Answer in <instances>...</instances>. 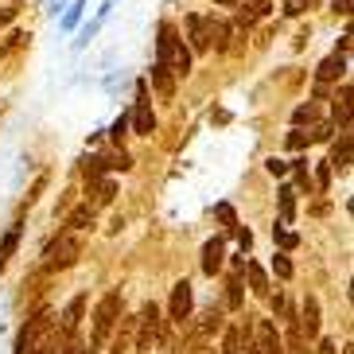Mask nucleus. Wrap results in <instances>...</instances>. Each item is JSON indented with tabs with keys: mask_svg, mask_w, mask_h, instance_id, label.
Here are the masks:
<instances>
[{
	"mask_svg": "<svg viewBox=\"0 0 354 354\" xmlns=\"http://www.w3.org/2000/svg\"><path fill=\"white\" fill-rule=\"evenodd\" d=\"M78 253H82L78 238H74V234H63V238L47 250V269H51V272L55 269H66V265H74V261H78Z\"/></svg>",
	"mask_w": 354,
	"mask_h": 354,
	"instance_id": "obj_2",
	"label": "nucleus"
},
{
	"mask_svg": "<svg viewBox=\"0 0 354 354\" xmlns=\"http://www.w3.org/2000/svg\"><path fill=\"white\" fill-rule=\"evenodd\" d=\"M327 183H331V167L323 164V167H319V187H327Z\"/></svg>",
	"mask_w": 354,
	"mask_h": 354,
	"instance_id": "obj_36",
	"label": "nucleus"
},
{
	"mask_svg": "<svg viewBox=\"0 0 354 354\" xmlns=\"http://www.w3.org/2000/svg\"><path fill=\"white\" fill-rule=\"evenodd\" d=\"M218 4H238V0H218Z\"/></svg>",
	"mask_w": 354,
	"mask_h": 354,
	"instance_id": "obj_38",
	"label": "nucleus"
},
{
	"mask_svg": "<svg viewBox=\"0 0 354 354\" xmlns=\"http://www.w3.org/2000/svg\"><path fill=\"white\" fill-rule=\"evenodd\" d=\"M0 272H4V261H0Z\"/></svg>",
	"mask_w": 354,
	"mask_h": 354,
	"instance_id": "obj_39",
	"label": "nucleus"
},
{
	"mask_svg": "<svg viewBox=\"0 0 354 354\" xmlns=\"http://www.w3.org/2000/svg\"><path fill=\"white\" fill-rule=\"evenodd\" d=\"M351 86H343V90H339V97H335V121H339V125H343V133H351Z\"/></svg>",
	"mask_w": 354,
	"mask_h": 354,
	"instance_id": "obj_16",
	"label": "nucleus"
},
{
	"mask_svg": "<svg viewBox=\"0 0 354 354\" xmlns=\"http://www.w3.org/2000/svg\"><path fill=\"white\" fill-rule=\"evenodd\" d=\"M160 339V308L148 304L140 312V339H136V351H152V343Z\"/></svg>",
	"mask_w": 354,
	"mask_h": 354,
	"instance_id": "obj_5",
	"label": "nucleus"
},
{
	"mask_svg": "<svg viewBox=\"0 0 354 354\" xmlns=\"http://www.w3.org/2000/svg\"><path fill=\"white\" fill-rule=\"evenodd\" d=\"M331 167H351V133H343V148H335V156H331Z\"/></svg>",
	"mask_w": 354,
	"mask_h": 354,
	"instance_id": "obj_21",
	"label": "nucleus"
},
{
	"mask_svg": "<svg viewBox=\"0 0 354 354\" xmlns=\"http://www.w3.org/2000/svg\"><path fill=\"white\" fill-rule=\"evenodd\" d=\"M272 238L281 241V250H296V241H300L292 230H284V222H281V226H272Z\"/></svg>",
	"mask_w": 354,
	"mask_h": 354,
	"instance_id": "obj_24",
	"label": "nucleus"
},
{
	"mask_svg": "<svg viewBox=\"0 0 354 354\" xmlns=\"http://www.w3.org/2000/svg\"><path fill=\"white\" fill-rule=\"evenodd\" d=\"M315 117H319V109H315V105L308 102V105H300V109L292 113V121H296V125H304V121H315Z\"/></svg>",
	"mask_w": 354,
	"mask_h": 354,
	"instance_id": "obj_27",
	"label": "nucleus"
},
{
	"mask_svg": "<svg viewBox=\"0 0 354 354\" xmlns=\"http://www.w3.org/2000/svg\"><path fill=\"white\" fill-rule=\"evenodd\" d=\"M191 304H195V296H191V284L187 281H179L176 288H171V319H187L191 315Z\"/></svg>",
	"mask_w": 354,
	"mask_h": 354,
	"instance_id": "obj_7",
	"label": "nucleus"
},
{
	"mask_svg": "<svg viewBox=\"0 0 354 354\" xmlns=\"http://www.w3.org/2000/svg\"><path fill=\"white\" fill-rule=\"evenodd\" d=\"M16 241H20V226H12L8 234H4V245H0V261H8L12 253H16Z\"/></svg>",
	"mask_w": 354,
	"mask_h": 354,
	"instance_id": "obj_23",
	"label": "nucleus"
},
{
	"mask_svg": "<svg viewBox=\"0 0 354 354\" xmlns=\"http://www.w3.org/2000/svg\"><path fill=\"white\" fill-rule=\"evenodd\" d=\"M129 125H133V133H140V136H152V129H156V113H152V105H148L145 97L136 102L133 117H129Z\"/></svg>",
	"mask_w": 354,
	"mask_h": 354,
	"instance_id": "obj_8",
	"label": "nucleus"
},
{
	"mask_svg": "<svg viewBox=\"0 0 354 354\" xmlns=\"http://www.w3.org/2000/svg\"><path fill=\"white\" fill-rule=\"evenodd\" d=\"M234 234H238L241 250H250V245H253V234H250V230H238V226H234Z\"/></svg>",
	"mask_w": 354,
	"mask_h": 354,
	"instance_id": "obj_34",
	"label": "nucleus"
},
{
	"mask_svg": "<svg viewBox=\"0 0 354 354\" xmlns=\"http://www.w3.org/2000/svg\"><path fill=\"white\" fill-rule=\"evenodd\" d=\"M284 351H288V354H312V351H308V335L300 331V319L288 323V343H284Z\"/></svg>",
	"mask_w": 354,
	"mask_h": 354,
	"instance_id": "obj_15",
	"label": "nucleus"
},
{
	"mask_svg": "<svg viewBox=\"0 0 354 354\" xmlns=\"http://www.w3.org/2000/svg\"><path fill=\"white\" fill-rule=\"evenodd\" d=\"M300 331L308 335V339H315V335H319V300H315V296H304V308H300Z\"/></svg>",
	"mask_w": 354,
	"mask_h": 354,
	"instance_id": "obj_9",
	"label": "nucleus"
},
{
	"mask_svg": "<svg viewBox=\"0 0 354 354\" xmlns=\"http://www.w3.org/2000/svg\"><path fill=\"white\" fill-rule=\"evenodd\" d=\"M315 354H339V343H335V339H323L319 351H315Z\"/></svg>",
	"mask_w": 354,
	"mask_h": 354,
	"instance_id": "obj_35",
	"label": "nucleus"
},
{
	"mask_svg": "<svg viewBox=\"0 0 354 354\" xmlns=\"http://www.w3.org/2000/svg\"><path fill=\"white\" fill-rule=\"evenodd\" d=\"M187 32H191V51L195 55L210 51V20L207 16H187Z\"/></svg>",
	"mask_w": 354,
	"mask_h": 354,
	"instance_id": "obj_6",
	"label": "nucleus"
},
{
	"mask_svg": "<svg viewBox=\"0 0 354 354\" xmlns=\"http://www.w3.org/2000/svg\"><path fill=\"white\" fill-rule=\"evenodd\" d=\"M292 214H296V191L284 187V191H281V222H284V226L292 222Z\"/></svg>",
	"mask_w": 354,
	"mask_h": 354,
	"instance_id": "obj_19",
	"label": "nucleus"
},
{
	"mask_svg": "<svg viewBox=\"0 0 354 354\" xmlns=\"http://www.w3.org/2000/svg\"><path fill=\"white\" fill-rule=\"evenodd\" d=\"M265 167H269L272 176H284V171H288V164H284V160H277V156H272V160H269V164H265Z\"/></svg>",
	"mask_w": 354,
	"mask_h": 354,
	"instance_id": "obj_33",
	"label": "nucleus"
},
{
	"mask_svg": "<svg viewBox=\"0 0 354 354\" xmlns=\"http://www.w3.org/2000/svg\"><path fill=\"white\" fill-rule=\"evenodd\" d=\"M226 308H230V312H238V308H241V281H238V277L226 284Z\"/></svg>",
	"mask_w": 354,
	"mask_h": 354,
	"instance_id": "obj_22",
	"label": "nucleus"
},
{
	"mask_svg": "<svg viewBox=\"0 0 354 354\" xmlns=\"http://www.w3.org/2000/svg\"><path fill=\"white\" fill-rule=\"evenodd\" d=\"M218 331H222V312H207L203 323H198V335L207 339V335H218Z\"/></svg>",
	"mask_w": 354,
	"mask_h": 354,
	"instance_id": "obj_20",
	"label": "nucleus"
},
{
	"mask_svg": "<svg viewBox=\"0 0 354 354\" xmlns=\"http://www.w3.org/2000/svg\"><path fill=\"white\" fill-rule=\"evenodd\" d=\"M214 214H218V222L234 226V207H230V203H218V210H214Z\"/></svg>",
	"mask_w": 354,
	"mask_h": 354,
	"instance_id": "obj_32",
	"label": "nucleus"
},
{
	"mask_svg": "<svg viewBox=\"0 0 354 354\" xmlns=\"http://www.w3.org/2000/svg\"><path fill=\"white\" fill-rule=\"evenodd\" d=\"M82 312H86V296H74L71 304H66V312H63V335L71 339L74 331H78V323H82Z\"/></svg>",
	"mask_w": 354,
	"mask_h": 354,
	"instance_id": "obj_11",
	"label": "nucleus"
},
{
	"mask_svg": "<svg viewBox=\"0 0 354 354\" xmlns=\"http://www.w3.org/2000/svg\"><path fill=\"white\" fill-rule=\"evenodd\" d=\"M245 354H253V351H245Z\"/></svg>",
	"mask_w": 354,
	"mask_h": 354,
	"instance_id": "obj_40",
	"label": "nucleus"
},
{
	"mask_svg": "<svg viewBox=\"0 0 354 354\" xmlns=\"http://www.w3.org/2000/svg\"><path fill=\"white\" fill-rule=\"evenodd\" d=\"M102 171H105V164H102V156H90L82 164V176L90 179V183H94V179H102Z\"/></svg>",
	"mask_w": 354,
	"mask_h": 354,
	"instance_id": "obj_26",
	"label": "nucleus"
},
{
	"mask_svg": "<svg viewBox=\"0 0 354 354\" xmlns=\"http://www.w3.org/2000/svg\"><path fill=\"white\" fill-rule=\"evenodd\" d=\"M272 272H277L281 281H288V277H292V261L288 257H272Z\"/></svg>",
	"mask_w": 354,
	"mask_h": 354,
	"instance_id": "obj_28",
	"label": "nucleus"
},
{
	"mask_svg": "<svg viewBox=\"0 0 354 354\" xmlns=\"http://www.w3.org/2000/svg\"><path fill=\"white\" fill-rule=\"evenodd\" d=\"M253 346V339H250V331H245V327H230L226 331V343H222V354H245Z\"/></svg>",
	"mask_w": 354,
	"mask_h": 354,
	"instance_id": "obj_10",
	"label": "nucleus"
},
{
	"mask_svg": "<svg viewBox=\"0 0 354 354\" xmlns=\"http://www.w3.org/2000/svg\"><path fill=\"white\" fill-rule=\"evenodd\" d=\"M82 8H86V0H74V8L71 12H66V28H74V24H78V16H82Z\"/></svg>",
	"mask_w": 354,
	"mask_h": 354,
	"instance_id": "obj_31",
	"label": "nucleus"
},
{
	"mask_svg": "<svg viewBox=\"0 0 354 354\" xmlns=\"http://www.w3.org/2000/svg\"><path fill=\"white\" fill-rule=\"evenodd\" d=\"M43 335H51V315H47V312H39V315H35V319H32V323H28V327L20 331V343H16V354H28V351H32V346L43 339Z\"/></svg>",
	"mask_w": 354,
	"mask_h": 354,
	"instance_id": "obj_4",
	"label": "nucleus"
},
{
	"mask_svg": "<svg viewBox=\"0 0 354 354\" xmlns=\"http://www.w3.org/2000/svg\"><path fill=\"white\" fill-rule=\"evenodd\" d=\"M125 133H129V117H117L113 129H109V136H113L117 145H121V136H125Z\"/></svg>",
	"mask_w": 354,
	"mask_h": 354,
	"instance_id": "obj_30",
	"label": "nucleus"
},
{
	"mask_svg": "<svg viewBox=\"0 0 354 354\" xmlns=\"http://www.w3.org/2000/svg\"><path fill=\"white\" fill-rule=\"evenodd\" d=\"M117 319H121V292H105L102 304H97V312H94V331H90V354H97V346L113 335Z\"/></svg>",
	"mask_w": 354,
	"mask_h": 354,
	"instance_id": "obj_1",
	"label": "nucleus"
},
{
	"mask_svg": "<svg viewBox=\"0 0 354 354\" xmlns=\"http://www.w3.org/2000/svg\"><path fill=\"white\" fill-rule=\"evenodd\" d=\"M312 140H315V136L312 133H300V129H296V133H288V148H308Z\"/></svg>",
	"mask_w": 354,
	"mask_h": 354,
	"instance_id": "obj_29",
	"label": "nucleus"
},
{
	"mask_svg": "<svg viewBox=\"0 0 354 354\" xmlns=\"http://www.w3.org/2000/svg\"><path fill=\"white\" fill-rule=\"evenodd\" d=\"M152 86H156L160 97H171V94H176V78H171L167 63H156V66H152Z\"/></svg>",
	"mask_w": 354,
	"mask_h": 354,
	"instance_id": "obj_13",
	"label": "nucleus"
},
{
	"mask_svg": "<svg viewBox=\"0 0 354 354\" xmlns=\"http://www.w3.org/2000/svg\"><path fill=\"white\" fill-rule=\"evenodd\" d=\"M335 12H351V0H335Z\"/></svg>",
	"mask_w": 354,
	"mask_h": 354,
	"instance_id": "obj_37",
	"label": "nucleus"
},
{
	"mask_svg": "<svg viewBox=\"0 0 354 354\" xmlns=\"http://www.w3.org/2000/svg\"><path fill=\"white\" fill-rule=\"evenodd\" d=\"M253 354H284V343L281 335H277V327H272L269 319H257L253 323Z\"/></svg>",
	"mask_w": 354,
	"mask_h": 354,
	"instance_id": "obj_3",
	"label": "nucleus"
},
{
	"mask_svg": "<svg viewBox=\"0 0 354 354\" xmlns=\"http://www.w3.org/2000/svg\"><path fill=\"white\" fill-rule=\"evenodd\" d=\"M102 164L109 167V171H129V167H133V160H129L125 152H113V156H105Z\"/></svg>",
	"mask_w": 354,
	"mask_h": 354,
	"instance_id": "obj_25",
	"label": "nucleus"
},
{
	"mask_svg": "<svg viewBox=\"0 0 354 354\" xmlns=\"http://www.w3.org/2000/svg\"><path fill=\"white\" fill-rule=\"evenodd\" d=\"M66 226L71 230H90L94 226V207L86 203V207H74L71 214H66Z\"/></svg>",
	"mask_w": 354,
	"mask_h": 354,
	"instance_id": "obj_17",
	"label": "nucleus"
},
{
	"mask_svg": "<svg viewBox=\"0 0 354 354\" xmlns=\"http://www.w3.org/2000/svg\"><path fill=\"white\" fill-rule=\"evenodd\" d=\"M241 269L250 272V284H253V292H257V296H269V277L261 272V265H253V261H245Z\"/></svg>",
	"mask_w": 354,
	"mask_h": 354,
	"instance_id": "obj_18",
	"label": "nucleus"
},
{
	"mask_svg": "<svg viewBox=\"0 0 354 354\" xmlns=\"http://www.w3.org/2000/svg\"><path fill=\"white\" fill-rule=\"evenodd\" d=\"M222 253L226 250H222L218 238H210L207 245H203V272H207V277H214V272L222 269Z\"/></svg>",
	"mask_w": 354,
	"mask_h": 354,
	"instance_id": "obj_12",
	"label": "nucleus"
},
{
	"mask_svg": "<svg viewBox=\"0 0 354 354\" xmlns=\"http://www.w3.org/2000/svg\"><path fill=\"white\" fill-rule=\"evenodd\" d=\"M343 74H346V59L343 55H331V59H323L319 63L315 78H319V82H331V78H343Z\"/></svg>",
	"mask_w": 354,
	"mask_h": 354,
	"instance_id": "obj_14",
	"label": "nucleus"
}]
</instances>
